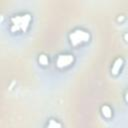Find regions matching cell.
Masks as SVG:
<instances>
[{
    "mask_svg": "<svg viewBox=\"0 0 128 128\" xmlns=\"http://www.w3.org/2000/svg\"><path fill=\"white\" fill-rule=\"evenodd\" d=\"M32 20V16L29 13H24L21 15H14L11 18V32H26L30 22Z\"/></svg>",
    "mask_w": 128,
    "mask_h": 128,
    "instance_id": "cell-1",
    "label": "cell"
},
{
    "mask_svg": "<svg viewBox=\"0 0 128 128\" xmlns=\"http://www.w3.org/2000/svg\"><path fill=\"white\" fill-rule=\"evenodd\" d=\"M90 38H91L90 33L83 29H75L69 34L70 43L74 47H77L80 44L88 42L90 40Z\"/></svg>",
    "mask_w": 128,
    "mask_h": 128,
    "instance_id": "cell-2",
    "label": "cell"
},
{
    "mask_svg": "<svg viewBox=\"0 0 128 128\" xmlns=\"http://www.w3.org/2000/svg\"><path fill=\"white\" fill-rule=\"evenodd\" d=\"M74 62V56L72 54H60L56 58V66L60 69L70 66Z\"/></svg>",
    "mask_w": 128,
    "mask_h": 128,
    "instance_id": "cell-3",
    "label": "cell"
},
{
    "mask_svg": "<svg viewBox=\"0 0 128 128\" xmlns=\"http://www.w3.org/2000/svg\"><path fill=\"white\" fill-rule=\"evenodd\" d=\"M123 62H124V60H123L122 57L116 58V60L114 61L113 65H112V68H111V73L113 75H117L119 73V71H120V69H121V67L123 65Z\"/></svg>",
    "mask_w": 128,
    "mask_h": 128,
    "instance_id": "cell-4",
    "label": "cell"
},
{
    "mask_svg": "<svg viewBox=\"0 0 128 128\" xmlns=\"http://www.w3.org/2000/svg\"><path fill=\"white\" fill-rule=\"evenodd\" d=\"M101 113H102L103 117L106 119H110L112 117V109L108 105H103L101 107Z\"/></svg>",
    "mask_w": 128,
    "mask_h": 128,
    "instance_id": "cell-5",
    "label": "cell"
},
{
    "mask_svg": "<svg viewBox=\"0 0 128 128\" xmlns=\"http://www.w3.org/2000/svg\"><path fill=\"white\" fill-rule=\"evenodd\" d=\"M38 62H39V64H41L42 66H46V65H48L49 60H48L47 55H45V54H40L39 57H38Z\"/></svg>",
    "mask_w": 128,
    "mask_h": 128,
    "instance_id": "cell-6",
    "label": "cell"
},
{
    "mask_svg": "<svg viewBox=\"0 0 128 128\" xmlns=\"http://www.w3.org/2000/svg\"><path fill=\"white\" fill-rule=\"evenodd\" d=\"M47 128H61V124L57 120L50 119L47 124Z\"/></svg>",
    "mask_w": 128,
    "mask_h": 128,
    "instance_id": "cell-7",
    "label": "cell"
},
{
    "mask_svg": "<svg viewBox=\"0 0 128 128\" xmlns=\"http://www.w3.org/2000/svg\"><path fill=\"white\" fill-rule=\"evenodd\" d=\"M125 101H126V102H128V92L125 94Z\"/></svg>",
    "mask_w": 128,
    "mask_h": 128,
    "instance_id": "cell-8",
    "label": "cell"
},
{
    "mask_svg": "<svg viewBox=\"0 0 128 128\" xmlns=\"http://www.w3.org/2000/svg\"><path fill=\"white\" fill-rule=\"evenodd\" d=\"M124 38H125V40H126V41L128 42V34H127V33H126V34L124 35Z\"/></svg>",
    "mask_w": 128,
    "mask_h": 128,
    "instance_id": "cell-9",
    "label": "cell"
}]
</instances>
